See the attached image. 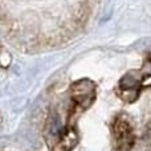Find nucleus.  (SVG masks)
<instances>
[{
	"label": "nucleus",
	"mask_w": 151,
	"mask_h": 151,
	"mask_svg": "<svg viewBox=\"0 0 151 151\" xmlns=\"http://www.w3.org/2000/svg\"><path fill=\"white\" fill-rule=\"evenodd\" d=\"M117 145L121 150H130L134 145V134L130 122L125 117H118L113 126Z\"/></svg>",
	"instance_id": "1"
},
{
	"label": "nucleus",
	"mask_w": 151,
	"mask_h": 151,
	"mask_svg": "<svg viewBox=\"0 0 151 151\" xmlns=\"http://www.w3.org/2000/svg\"><path fill=\"white\" fill-rule=\"evenodd\" d=\"M72 96L78 104L86 102V105H89L91 98L94 97V83L89 80L78 81L72 86Z\"/></svg>",
	"instance_id": "2"
},
{
	"label": "nucleus",
	"mask_w": 151,
	"mask_h": 151,
	"mask_svg": "<svg viewBox=\"0 0 151 151\" xmlns=\"http://www.w3.org/2000/svg\"><path fill=\"white\" fill-rule=\"evenodd\" d=\"M77 142H78V137L76 134V131L73 129L68 130L63 135V138H61V142H60L61 151H70L77 145Z\"/></svg>",
	"instance_id": "3"
},
{
	"label": "nucleus",
	"mask_w": 151,
	"mask_h": 151,
	"mask_svg": "<svg viewBox=\"0 0 151 151\" xmlns=\"http://www.w3.org/2000/svg\"><path fill=\"white\" fill-rule=\"evenodd\" d=\"M138 94H139V89L138 88H129V89H122L119 91V97L123 99L125 102H134L137 98H138Z\"/></svg>",
	"instance_id": "4"
},
{
	"label": "nucleus",
	"mask_w": 151,
	"mask_h": 151,
	"mask_svg": "<svg viewBox=\"0 0 151 151\" xmlns=\"http://www.w3.org/2000/svg\"><path fill=\"white\" fill-rule=\"evenodd\" d=\"M142 86H151V74H147L146 77H143V80L141 81Z\"/></svg>",
	"instance_id": "5"
},
{
	"label": "nucleus",
	"mask_w": 151,
	"mask_h": 151,
	"mask_svg": "<svg viewBox=\"0 0 151 151\" xmlns=\"http://www.w3.org/2000/svg\"><path fill=\"white\" fill-rule=\"evenodd\" d=\"M147 133H149V135L151 137V121H150L149 125H147Z\"/></svg>",
	"instance_id": "6"
}]
</instances>
